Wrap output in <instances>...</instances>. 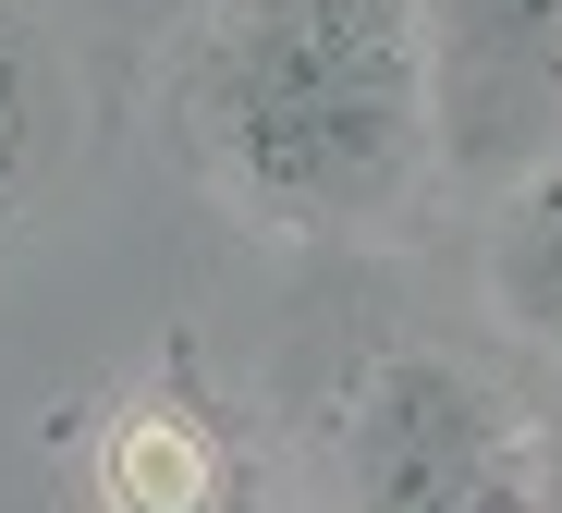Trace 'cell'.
<instances>
[{
    "instance_id": "obj_4",
    "label": "cell",
    "mask_w": 562,
    "mask_h": 513,
    "mask_svg": "<svg viewBox=\"0 0 562 513\" xmlns=\"http://www.w3.org/2000/svg\"><path fill=\"white\" fill-rule=\"evenodd\" d=\"M490 293L526 343H562V147L538 171H514L502 221H490Z\"/></svg>"
},
{
    "instance_id": "obj_1",
    "label": "cell",
    "mask_w": 562,
    "mask_h": 513,
    "mask_svg": "<svg viewBox=\"0 0 562 513\" xmlns=\"http://www.w3.org/2000/svg\"><path fill=\"white\" fill-rule=\"evenodd\" d=\"M196 111L269 221H392L440 147L428 0H221Z\"/></svg>"
},
{
    "instance_id": "obj_5",
    "label": "cell",
    "mask_w": 562,
    "mask_h": 513,
    "mask_svg": "<svg viewBox=\"0 0 562 513\" xmlns=\"http://www.w3.org/2000/svg\"><path fill=\"white\" fill-rule=\"evenodd\" d=\"M37 135H49V74H37L25 13L0 0V221H13V196H25V171H37Z\"/></svg>"
},
{
    "instance_id": "obj_2",
    "label": "cell",
    "mask_w": 562,
    "mask_h": 513,
    "mask_svg": "<svg viewBox=\"0 0 562 513\" xmlns=\"http://www.w3.org/2000/svg\"><path fill=\"white\" fill-rule=\"evenodd\" d=\"M342 489L380 513H490V501H538V465L464 367L392 355L342 403Z\"/></svg>"
},
{
    "instance_id": "obj_3",
    "label": "cell",
    "mask_w": 562,
    "mask_h": 513,
    "mask_svg": "<svg viewBox=\"0 0 562 513\" xmlns=\"http://www.w3.org/2000/svg\"><path fill=\"white\" fill-rule=\"evenodd\" d=\"M452 171H538L562 147V0H428Z\"/></svg>"
}]
</instances>
